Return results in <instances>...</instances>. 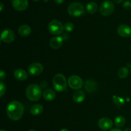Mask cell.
Segmentation results:
<instances>
[{
    "label": "cell",
    "instance_id": "5b68a950",
    "mask_svg": "<svg viewBox=\"0 0 131 131\" xmlns=\"http://www.w3.org/2000/svg\"><path fill=\"white\" fill-rule=\"evenodd\" d=\"M48 30L54 35H59L63 31L64 26L58 20H52L49 23Z\"/></svg>",
    "mask_w": 131,
    "mask_h": 131
},
{
    "label": "cell",
    "instance_id": "74e56055",
    "mask_svg": "<svg viewBox=\"0 0 131 131\" xmlns=\"http://www.w3.org/2000/svg\"><path fill=\"white\" fill-rule=\"evenodd\" d=\"M0 131H6V130H3V129H1V130H0Z\"/></svg>",
    "mask_w": 131,
    "mask_h": 131
},
{
    "label": "cell",
    "instance_id": "5bb4252c",
    "mask_svg": "<svg viewBox=\"0 0 131 131\" xmlns=\"http://www.w3.org/2000/svg\"><path fill=\"white\" fill-rule=\"evenodd\" d=\"M63 40L64 39L62 37H54L51 39L49 45L54 49H58L62 46Z\"/></svg>",
    "mask_w": 131,
    "mask_h": 131
},
{
    "label": "cell",
    "instance_id": "3957f363",
    "mask_svg": "<svg viewBox=\"0 0 131 131\" xmlns=\"http://www.w3.org/2000/svg\"><path fill=\"white\" fill-rule=\"evenodd\" d=\"M52 84L57 92H64L67 89V80L65 77L62 74H57L53 77Z\"/></svg>",
    "mask_w": 131,
    "mask_h": 131
},
{
    "label": "cell",
    "instance_id": "d6986e66",
    "mask_svg": "<svg viewBox=\"0 0 131 131\" xmlns=\"http://www.w3.org/2000/svg\"><path fill=\"white\" fill-rule=\"evenodd\" d=\"M43 106L39 104H35L33 105L30 109L31 113L35 116H37L39 115L43 112Z\"/></svg>",
    "mask_w": 131,
    "mask_h": 131
},
{
    "label": "cell",
    "instance_id": "2e32d148",
    "mask_svg": "<svg viewBox=\"0 0 131 131\" xmlns=\"http://www.w3.org/2000/svg\"><path fill=\"white\" fill-rule=\"evenodd\" d=\"M43 97L46 101H48V102H51V101H54L56 97V93L52 89L47 88V89H46L43 91Z\"/></svg>",
    "mask_w": 131,
    "mask_h": 131
},
{
    "label": "cell",
    "instance_id": "ac0fdd59",
    "mask_svg": "<svg viewBox=\"0 0 131 131\" xmlns=\"http://www.w3.org/2000/svg\"><path fill=\"white\" fill-rule=\"evenodd\" d=\"M18 32H19V34L21 37H28V36H29L30 35L31 32V29L27 24H23V25L19 27Z\"/></svg>",
    "mask_w": 131,
    "mask_h": 131
},
{
    "label": "cell",
    "instance_id": "d6a6232c",
    "mask_svg": "<svg viewBox=\"0 0 131 131\" xmlns=\"http://www.w3.org/2000/svg\"><path fill=\"white\" fill-rule=\"evenodd\" d=\"M60 131H69V130L67 129H61Z\"/></svg>",
    "mask_w": 131,
    "mask_h": 131
},
{
    "label": "cell",
    "instance_id": "484cf974",
    "mask_svg": "<svg viewBox=\"0 0 131 131\" xmlns=\"http://www.w3.org/2000/svg\"><path fill=\"white\" fill-rule=\"evenodd\" d=\"M123 8L125 10H131V1H129V0H127L125 2L123 3Z\"/></svg>",
    "mask_w": 131,
    "mask_h": 131
},
{
    "label": "cell",
    "instance_id": "e0dca14e",
    "mask_svg": "<svg viewBox=\"0 0 131 131\" xmlns=\"http://www.w3.org/2000/svg\"><path fill=\"white\" fill-rule=\"evenodd\" d=\"M86 94L84 91L83 90H77L73 94L72 98L73 100L76 103H81L85 99Z\"/></svg>",
    "mask_w": 131,
    "mask_h": 131
},
{
    "label": "cell",
    "instance_id": "52a82bcc",
    "mask_svg": "<svg viewBox=\"0 0 131 131\" xmlns=\"http://www.w3.org/2000/svg\"><path fill=\"white\" fill-rule=\"evenodd\" d=\"M68 84L70 88L75 90H79L82 88L83 85V79L79 76L73 75L69 77L68 79Z\"/></svg>",
    "mask_w": 131,
    "mask_h": 131
},
{
    "label": "cell",
    "instance_id": "d590c367",
    "mask_svg": "<svg viewBox=\"0 0 131 131\" xmlns=\"http://www.w3.org/2000/svg\"><path fill=\"white\" fill-rule=\"evenodd\" d=\"M29 131H37V130H33V129H31V130H29Z\"/></svg>",
    "mask_w": 131,
    "mask_h": 131
},
{
    "label": "cell",
    "instance_id": "f35d334b",
    "mask_svg": "<svg viewBox=\"0 0 131 131\" xmlns=\"http://www.w3.org/2000/svg\"><path fill=\"white\" fill-rule=\"evenodd\" d=\"M130 71H131V67H130Z\"/></svg>",
    "mask_w": 131,
    "mask_h": 131
},
{
    "label": "cell",
    "instance_id": "e575fe53",
    "mask_svg": "<svg viewBox=\"0 0 131 131\" xmlns=\"http://www.w3.org/2000/svg\"><path fill=\"white\" fill-rule=\"evenodd\" d=\"M43 1H44V2H46V3H47V2H48L49 0H43Z\"/></svg>",
    "mask_w": 131,
    "mask_h": 131
},
{
    "label": "cell",
    "instance_id": "4dcf8cb0",
    "mask_svg": "<svg viewBox=\"0 0 131 131\" xmlns=\"http://www.w3.org/2000/svg\"><path fill=\"white\" fill-rule=\"evenodd\" d=\"M113 1L115 3L120 4V3H121L122 2L123 0H113Z\"/></svg>",
    "mask_w": 131,
    "mask_h": 131
},
{
    "label": "cell",
    "instance_id": "836d02e7",
    "mask_svg": "<svg viewBox=\"0 0 131 131\" xmlns=\"http://www.w3.org/2000/svg\"><path fill=\"white\" fill-rule=\"evenodd\" d=\"M125 131H131V128H127L125 130Z\"/></svg>",
    "mask_w": 131,
    "mask_h": 131
},
{
    "label": "cell",
    "instance_id": "277c9868",
    "mask_svg": "<svg viewBox=\"0 0 131 131\" xmlns=\"http://www.w3.org/2000/svg\"><path fill=\"white\" fill-rule=\"evenodd\" d=\"M67 11L71 16L78 17L84 14V8L81 3L73 2L69 5Z\"/></svg>",
    "mask_w": 131,
    "mask_h": 131
},
{
    "label": "cell",
    "instance_id": "9c48e42d",
    "mask_svg": "<svg viewBox=\"0 0 131 131\" xmlns=\"http://www.w3.org/2000/svg\"><path fill=\"white\" fill-rule=\"evenodd\" d=\"M43 70V67L42 65L40 63L35 62L31 64L28 67V72L30 75L33 76H37L42 73Z\"/></svg>",
    "mask_w": 131,
    "mask_h": 131
},
{
    "label": "cell",
    "instance_id": "83f0119b",
    "mask_svg": "<svg viewBox=\"0 0 131 131\" xmlns=\"http://www.w3.org/2000/svg\"><path fill=\"white\" fill-rule=\"evenodd\" d=\"M47 85H48V83H47V81H42L40 83V88L42 89V88H45L46 87H47Z\"/></svg>",
    "mask_w": 131,
    "mask_h": 131
},
{
    "label": "cell",
    "instance_id": "30bf717a",
    "mask_svg": "<svg viewBox=\"0 0 131 131\" xmlns=\"http://www.w3.org/2000/svg\"><path fill=\"white\" fill-rule=\"evenodd\" d=\"M117 33L120 37L125 38L131 37V28L127 24H120L117 28Z\"/></svg>",
    "mask_w": 131,
    "mask_h": 131
},
{
    "label": "cell",
    "instance_id": "4316f807",
    "mask_svg": "<svg viewBox=\"0 0 131 131\" xmlns=\"http://www.w3.org/2000/svg\"><path fill=\"white\" fill-rule=\"evenodd\" d=\"M5 78H6V74L3 70H1L0 72V79H1V81H3Z\"/></svg>",
    "mask_w": 131,
    "mask_h": 131
},
{
    "label": "cell",
    "instance_id": "44dd1931",
    "mask_svg": "<svg viewBox=\"0 0 131 131\" xmlns=\"http://www.w3.org/2000/svg\"><path fill=\"white\" fill-rule=\"evenodd\" d=\"M118 76L121 79H125L129 75V70L126 67H122L118 70L117 72Z\"/></svg>",
    "mask_w": 131,
    "mask_h": 131
},
{
    "label": "cell",
    "instance_id": "1f68e13d",
    "mask_svg": "<svg viewBox=\"0 0 131 131\" xmlns=\"http://www.w3.org/2000/svg\"><path fill=\"white\" fill-rule=\"evenodd\" d=\"M110 131H122V130H120V129H117V128H115V129H111Z\"/></svg>",
    "mask_w": 131,
    "mask_h": 131
},
{
    "label": "cell",
    "instance_id": "ffe728a7",
    "mask_svg": "<svg viewBox=\"0 0 131 131\" xmlns=\"http://www.w3.org/2000/svg\"><path fill=\"white\" fill-rule=\"evenodd\" d=\"M97 9H98V6L96 3L91 1L89 2L86 6V10L87 12L90 14H93L97 12Z\"/></svg>",
    "mask_w": 131,
    "mask_h": 131
},
{
    "label": "cell",
    "instance_id": "8d00e7d4",
    "mask_svg": "<svg viewBox=\"0 0 131 131\" xmlns=\"http://www.w3.org/2000/svg\"><path fill=\"white\" fill-rule=\"evenodd\" d=\"M33 1H39L40 0H33Z\"/></svg>",
    "mask_w": 131,
    "mask_h": 131
},
{
    "label": "cell",
    "instance_id": "603a6c76",
    "mask_svg": "<svg viewBox=\"0 0 131 131\" xmlns=\"http://www.w3.org/2000/svg\"><path fill=\"white\" fill-rule=\"evenodd\" d=\"M125 119L122 116H118L115 120V124L118 127H122L125 124Z\"/></svg>",
    "mask_w": 131,
    "mask_h": 131
},
{
    "label": "cell",
    "instance_id": "ba28073f",
    "mask_svg": "<svg viewBox=\"0 0 131 131\" xmlns=\"http://www.w3.org/2000/svg\"><path fill=\"white\" fill-rule=\"evenodd\" d=\"M15 38V35L12 30L9 29H4L1 33V40L4 43H12L14 41Z\"/></svg>",
    "mask_w": 131,
    "mask_h": 131
},
{
    "label": "cell",
    "instance_id": "4fadbf2b",
    "mask_svg": "<svg viewBox=\"0 0 131 131\" xmlns=\"http://www.w3.org/2000/svg\"><path fill=\"white\" fill-rule=\"evenodd\" d=\"M97 83L95 80L92 79H88L84 83V89L88 93H93L97 89Z\"/></svg>",
    "mask_w": 131,
    "mask_h": 131
},
{
    "label": "cell",
    "instance_id": "8fae6325",
    "mask_svg": "<svg viewBox=\"0 0 131 131\" xmlns=\"http://www.w3.org/2000/svg\"><path fill=\"white\" fill-rule=\"evenodd\" d=\"M12 6L17 11H24L28 6V0H12Z\"/></svg>",
    "mask_w": 131,
    "mask_h": 131
},
{
    "label": "cell",
    "instance_id": "7a4b0ae2",
    "mask_svg": "<svg viewBox=\"0 0 131 131\" xmlns=\"http://www.w3.org/2000/svg\"><path fill=\"white\" fill-rule=\"evenodd\" d=\"M26 95L27 99L31 101H39L42 95V88L38 84H29L26 90Z\"/></svg>",
    "mask_w": 131,
    "mask_h": 131
},
{
    "label": "cell",
    "instance_id": "7402d4cb",
    "mask_svg": "<svg viewBox=\"0 0 131 131\" xmlns=\"http://www.w3.org/2000/svg\"><path fill=\"white\" fill-rule=\"evenodd\" d=\"M113 102H114L116 106H117L118 107H121L125 103V100L124 99L121 98L119 96H116V95H113Z\"/></svg>",
    "mask_w": 131,
    "mask_h": 131
},
{
    "label": "cell",
    "instance_id": "d4e9b609",
    "mask_svg": "<svg viewBox=\"0 0 131 131\" xmlns=\"http://www.w3.org/2000/svg\"><path fill=\"white\" fill-rule=\"evenodd\" d=\"M5 92H6V85L4 84L3 82L1 81L0 83V97H3Z\"/></svg>",
    "mask_w": 131,
    "mask_h": 131
},
{
    "label": "cell",
    "instance_id": "9a60e30c",
    "mask_svg": "<svg viewBox=\"0 0 131 131\" xmlns=\"http://www.w3.org/2000/svg\"><path fill=\"white\" fill-rule=\"evenodd\" d=\"M14 75L15 79H17L18 81H20L26 80L28 77V75L26 72L21 69L15 70L14 72Z\"/></svg>",
    "mask_w": 131,
    "mask_h": 131
},
{
    "label": "cell",
    "instance_id": "f546056e",
    "mask_svg": "<svg viewBox=\"0 0 131 131\" xmlns=\"http://www.w3.org/2000/svg\"><path fill=\"white\" fill-rule=\"evenodd\" d=\"M3 8H4V5L2 2H1L0 3V11L2 12L3 10Z\"/></svg>",
    "mask_w": 131,
    "mask_h": 131
},
{
    "label": "cell",
    "instance_id": "cb8c5ba5",
    "mask_svg": "<svg viewBox=\"0 0 131 131\" xmlns=\"http://www.w3.org/2000/svg\"><path fill=\"white\" fill-rule=\"evenodd\" d=\"M74 26L73 23H70V22H67L64 24V29L67 32H71L74 30Z\"/></svg>",
    "mask_w": 131,
    "mask_h": 131
},
{
    "label": "cell",
    "instance_id": "8992f818",
    "mask_svg": "<svg viewBox=\"0 0 131 131\" xmlns=\"http://www.w3.org/2000/svg\"><path fill=\"white\" fill-rule=\"evenodd\" d=\"M115 5L111 1L106 0L101 4L99 10L101 14L104 16H108L113 13Z\"/></svg>",
    "mask_w": 131,
    "mask_h": 131
},
{
    "label": "cell",
    "instance_id": "ab89813d",
    "mask_svg": "<svg viewBox=\"0 0 131 131\" xmlns=\"http://www.w3.org/2000/svg\"><path fill=\"white\" fill-rule=\"evenodd\" d=\"M130 50H131V46H130Z\"/></svg>",
    "mask_w": 131,
    "mask_h": 131
},
{
    "label": "cell",
    "instance_id": "6da1fadb",
    "mask_svg": "<svg viewBox=\"0 0 131 131\" xmlns=\"http://www.w3.org/2000/svg\"><path fill=\"white\" fill-rule=\"evenodd\" d=\"M6 114L12 121L20 120L24 113V106L19 101H12L8 104L6 109Z\"/></svg>",
    "mask_w": 131,
    "mask_h": 131
},
{
    "label": "cell",
    "instance_id": "f1b7e54d",
    "mask_svg": "<svg viewBox=\"0 0 131 131\" xmlns=\"http://www.w3.org/2000/svg\"><path fill=\"white\" fill-rule=\"evenodd\" d=\"M65 1V0H54L55 3L56 4H61Z\"/></svg>",
    "mask_w": 131,
    "mask_h": 131
},
{
    "label": "cell",
    "instance_id": "7c38bea8",
    "mask_svg": "<svg viewBox=\"0 0 131 131\" xmlns=\"http://www.w3.org/2000/svg\"><path fill=\"white\" fill-rule=\"evenodd\" d=\"M98 125L101 129L103 130H110L113 127V122L108 118H102L98 122Z\"/></svg>",
    "mask_w": 131,
    "mask_h": 131
}]
</instances>
